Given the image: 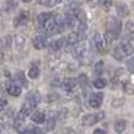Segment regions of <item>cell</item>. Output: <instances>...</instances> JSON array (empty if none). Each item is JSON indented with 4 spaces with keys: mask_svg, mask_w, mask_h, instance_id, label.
I'll list each match as a JSON object with an SVG mask.
<instances>
[{
    "mask_svg": "<svg viewBox=\"0 0 134 134\" xmlns=\"http://www.w3.org/2000/svg\"><path fill=\"white\" fill-rule=\"evenodd\" d=\"M133 51H134L133 45H131L128 41H122V42L114 50V57L117 58V60H122V58L127 57V55H131Z\"/></svg>",
    "mask_w": 134,
    "mask_h": 134,
    "instance_id": "obj_1",
    "label": "cell"
},
{
    "mask_svg": "<svg viewBox=\"0 0 134 134\" xmlns=\"http://www.w3.org/2000/svg\"><path fill=\"white\" fill-rule=\"evenodd\" d=\"M121 29H122V25H121V20L117 19V18H109L107 22V31L111 32L112 35L118 37L121 34Z\"/></svg>",
    "mask_w": 134,
    "mask_h": 134,
    "instance_id": "obj_2",
    "label": "cell"
},
{
    "mask_svg": "<svg viewBox=\"0 0 134 134\" xmlns=\"http://www.w3.org/2000/svg\"><path fill=\"white\" fill-rule=\"evenodd\" d=\"M104 117H105L104 112H99V114H87L82 118V124L83 125H93V124H96V122L104 120Z\"/></svg>",
    "mask_w": 134,
    "mask_h": 134,
    "instance_id": "obj_3",
    "label": "cell"
},
{
    "mask_svg": "<svg viewBox=\"0 0 134 134\" xmlns=\"http://www.w3.org/2000/svg\"><path fill=\"white\" fill-rule=\"evenodd\" d=\"M42 29L45 31V34H47V35H55V34L61 32V29H60V26H58V24L55 22V19H53V18H51V19L48 20L47 24L44 25Z\"/></svg>",
    "mask_w": 134,
    "mask_h": 134,
    "instance_id": "obj_4",
    "label": "cell"
},
{
    "mask_svg": "<svg viewBox=\"0 0 134 134\" xmlns=\"http://www.w3.org/2000/svg\"><path fill=\"white\" fill-rule=\"evenodd\" d=\"M38 102H40V95H38V92H32V93H29L26 96V100H25L24 107L29 108V109L32 111L34 108L38 105Z\"/></svg>",
    "mask_w": 134,
    "mask_h": 134,
    "instance_id": "obj_5",
    "label": "cell"
},
{
    "mask_svg": "<svg viewBox=\"0 0 134 134\" xmlns=\"http://www.w3.org/2000/svg\"><path fill=\"white\" fill-rule=\"evenodd\" d=\"M92 44H93L95 50H96L98 53H104L105 51L104 40H102V37H100V34H98V32L93 34V37H92Z\"/></svg>",
    "mask_w": 134,
    "mask_h": 134,
    "instance_id": "obj_6",
    "label": "cell"
},
{
    "mask_svg": "<svg viewBox=\"0 0 134 134\" xmlns=\"http://www.w3.org/2000/svg\"><path fill=\"white\" fill-rule=\"evenodd\" d=\"M28 20H29V12H26V10H22V12H19V15L15 18L13 25H15V26H20V25L26 24Z\"/></svg>",
    "mask_w": 134,
    "mask_h": 134,
    "instance_id": "obj_7",
    "label": "cell"
},
{
    "mask_svg": "<svg viewBox=\"0 0 134 134\" xmlns=\"http://www.w3.org/2000/svg\"><path fill=\"white\" fill-rule=\"evenodd\" d=\"M102 100H104V93H100V92L99 93H93L89 98V105L92 108H99L102 105Z\"/></svg>",
    "mask_w": 134,
    "mask_h": 134,
    "instance_id": "obj_8",
    "label": "cell"
},
{
    "mask_svg": "<svg viewBox=\"0 0 134 134\" xmlns=\"http://www.w3.org/2000/svg\"><path fill=\"white\" fill-rule=\"evenodd\" d=\"M76 85H77V80L76 79H71V77H67V79H64V80L61 82V87L67 92L73 91L74 87H76Z\"/></svg>",
    "mask_w": 134,
    "mask_h": 134,
    "instance_id": "obj_9",
    "label": "cell"
},
{
    "mask_svg": "<svg viewBox=\"0 0 134 134\" xmlns=\"http://www.w3.org/2000/svg\"><path fill=\"white\" fill-rule=\"evenodd\" d=\"M50 19H51V13H50V12H42V13L38 15L37 24H38V26H40V29H42V26L47 24Z\"/></svg>",
    "mask_w": 134,
    "mask_h": 134,
    "instance_id": "obj_10",
    "label": "cell"
},
{
    "mask_svg": "<svg viewBox=\"0 0 134 134\" xmlns=\"http://www.w3.org/2000/svg\"><path fill=\"white\" fill-rule=\"evenodd\" d=\"M32 44H34V47L37 48V50H42V48L47 47V40H45L42 35H38V37H35L32 40Z\"/></svg>",
    "mask_w": 134,
    "mask_h": 134,
    "instance_id": "obj_11",
    "label": "cell"
},
{
    "mask_svg": "<svg viewBox=\"0 0 134 134\" xmlns=\"http://www.w3.org/2000/svg\"><path fill=\"white\" fill-rule=\"evenodd\" d=\"M79 41H82L80 40V37H79V34L74 31V32H71L69 37H67V40H66V45L67 47H73V45H76V44H79Z\"/></svg>",
    "mask_w": 134,
    "mask_h": 134,
    "instance_id": "obj_12",
    "label": "cell"
},
{
    "mask_svg": "<svg viewBox=\"0 0 134 134\" xmlns=\"http://www.w3.org/2000/svg\"><path fill=\"white\" fill-rule=\"evenodd\" d=\"M15 80L19 83V86H24V87L28 86V82H26V77H25L24 71H16L15 73Z\"/></svg>",
    "mask_w": 134,
    "mask_h": 134,
    "instance_id": "obj_13",
    "label": "cell"
},
{
    "mask_svg": "<svg viewBox=\"0 0 134 134\" xmlns=\"http://www.w3.org/2000/svg\"><path fill=\"white\" fill-rule=\"evenodd\" d=\"M31 118H32V121L35 124H44V122H45V114H44V112H40V111L34 112Z\"/></svg>",
    "mask_w": 134,
    "mask_h": 134,
    "instance_id": "obj_14",
    "label": "cell"
},
{
    "mask_svg": "<svg viewBox=\"0 0 134 134\" xmlns=\"http://www.w3.org/2000/svg\"><path fill=\"white\" fill-rule=\"evenodd\" d=\"M125 37L127 38H134V22L128 20L125 24Z\"/></svg>",
    "mask_w": 134,
    "mask_h": 134,
    "instance_id": "obj_15",
    "label": "cell"
},
{
    "mask_svg": "<svg viewBox=\"0 0 134 134\" xmlns=\"http://www.w3.org/2000/svg\"><path fill=\"white\" fill-rule=\"evenodd\" d=\"M7 93L12 95V96H19L20 95V86H18V85H9L7 86Z\"/></svg>",
    "mask_w": 134,
    "mask_h": 134,
    "instance_id": "obj_16",
    "label": "cell"
},
{
    "mask_svg": "<svg viewBox=\"0 0 134 134\" xmlns=\"http://www.w3.org/2000/svg\"><path fill=\"white\" fill-rule=\"evenodd\" d=\"M64 40H54L50 42V50L51 51H60V48L63 47Z\"/></svg>",
    "mask_w": 134,
    "mask_h": 134,
    "instance_id": "obj_17",
    "label": "cell"
},
{
    "mask_svg": "<svg viewBox=\"0 0 134 134\" xmlns=\"http://www.w3.org/2000/svg\"><path fill=\"white\" fill-rule=\"evenodd\" d=\"M125 127H127V122L124 120H118V121H115V124H114L115 133H122L125 130Z\"/></svg>",
    "mask_w": 134,
    "mask_h": 134,
    "instance_id": "obj_18",
    "label": "cell"
},
{
    "mask_svg": "<svg viewBox=\"0 0 134 134\" xmlns=\"http://www.w3.org/2000/svg\"><path fill=\"white\" fill-rule=\"evenodd\" d=\"M28 76H29L31 79H37V77L40 76V69H38L37 64H32V66H31V69L28 70Z\"/></svg>",
    "mask_w": 134,
    "mask_h": 134,
    "instance_id": "obj_19",
    "label": "cell"
},
{
    "mask_svg": "<svg viewBox=\"0 0 134 134\" xmlns=\"http://www.w3.org/2000/svg\"><path fill=\"white\" fill-rule=\"evenodd\" d=\"M13 42H15V47H16L18 50H20V48L25 45V38L22 37V35H16V37L13 38Z\"/></svg>",
    "mask_w": 134,
    "mask_h": 134,
    "instance_id": "obj_20",
    "label": "cell"
},
{
    "mask_svg": "<svg viewBox=\"0 0 134 134\" xmlns=\"http://www.w3.org/2000/svg\"><path fill=\"white\" fill-rule=\"evenodd\" d=\"M10 45H12V37L6 35V37H3L0 40V47L2 48H9Z\"/></svg>",
    "mask_w": 134,
    "mask_h": 134,
    "instance_id": "obj_21",
    "label": "cell"
},
{
    "mask_svg": "<svg viewBox=\"0 0 134 134\" xmlns=\"http://www.w3.org/2000/svg\"><path fill=\"white\" fill-rule=\"evenodd\" d=\"M117 12H118L120 16H127L128 15V7L125 6V4L120 3V4H117Z\"/></svg>",
    "mask_w": 134,
    "mask_h": 134,
    "instance_id": "obj_22",
    "label": "cell"
},
{
    "mask_svg": "<svg viewBox=\"0 0 134 134\" xmlns=\"http://www.w3.org/2000/svg\"><path fill=\"white\" fill-rule=\"evenodd\" d=\"M89 3L91 4H100V6L104 7H109L111 6V0H89Z\"/></svg>",
    "mask_w": 134,
    "mask_h": 134,
    "instance_id": "obj_23",
    "label": "cell"
},
{
    "mask_svg": "<svg viewBox=\"0 0 134 134\" xmlns=\"http://www.w3.org/2000/svg\"><path fill=\"white\" fill-rule=\"evenodd\" d=\"M16 7H18V3L15 0H9V2H6V4H4V10H6V12H12V10H15Z\"/></svg>",
    "mask_w": 134,
    "mask_h": 134,
    "instance_id": "obj_24",
    "label": "cell"
},
{
    "mask_svg": "<svg viewBox=\"0 0 134 134\" xmlns=\"http://www.w3.org/2000/svg\"><path fill=\"white\" fill-rule=\"evenodd\" d=\"M102 71H104V61H98L93 67V73L99 76V74H102Z\"/></svg>",
    "mask_w": 134,
    "mask_h": 134,
    "instance_id": "obj_25",
    "label": "cell"
},
{
    "mask_svg": "<svg viewBox=\"0 0 134 134\" xmlns=\"http://www.w3.org/2000/svg\"><path fill=\"white\" fill-rule=\"evenodd\" d=\"M93 86L96 87V89H104V87L107 86V80H105V79H100V77H98L96 80L93 82Z\"/></svg>",
    "mask_w": 134,
    "mask_h": 134,
    "instance_id": "obj_26",
    "label": "cell"
},
{
    "mask_svg": "<svg viewBox=\"0 0 134 134\" xmlns=\"http://www.w3.org/2000/svg\"><path fill=\"white\" fill-rule=\"evenodd\" d=\"M115 38H117V37H115V35H112L111 32H108V31L105 32V42H107V45H111V44L114 42Z\"/></svg>",
    "mask_w": 134,
    "mask_h": 134,
    "instance_id": "obj_27",
    "label": "cell"
},
{
    "mask_svg": "<svg viewBox=\"0 0 134 134\" xmlns=\"http://www.w3.org/2000/svg\"><path fill=\"white\" fill-rule=\"evenodd\" d=\"M127 70L130 71V73H134V57H131L127 60Z\"/></svg>",
    "mask_w": 134,
    "mask_h": 134,
    "instance_id": "obj_28",
    "label": "cell"
},
{
    "mask_svg": "<svg viewBox=\"0 0 134 134\" xmlns=\"http://www.w3.org/2000/svg\"><path fill=\"white\" fill-rule=\"evenodd\" d=\"M41 4H44V6H48V7H51V6H54V4L57 3L55 0H38Z\"/></svg>",
    "mask_w": 134,
    "mask_h": 134,
    "instance_id": "obj_29",
    "label": "cell"
},
{
    "mask_svg": "<svg viewBox=\"0 0 134 134\" xmlns=\"http://www.w3.org/2000/svg\"><path fill=\"white\" fill-rule=\"evenodd\" d=\"M77 82H79L82 86H86V85H87V77H86V74H80V76L77 77Z\"/></svg>",
    "mask_w": 134,
    "mask_h": 134,
    "instance_id": "obj_30",
    "label": "cell"
},
{
    "mask_svg": "<svg viewBox=\"0 0 134 134\" xmlns=\"http://www.w3.org/2000/svg\"><path fill=\"white\" fill-rule=\"evenodd\" d=\"M6 105H7V100L4 99V98H2V99H0V111H3L4 108H6Z\"/></svg>",
    "mask_w": 134,
    "mask_h": 134,
    "instance_id": "obj_31",
    "label": "cell"
},
{
    "mask_svg": "<svg viewBox=\"0 0 134 134\" xmlns=\"http://www.w3.org/2000/svg\"><path fill=\"white\" fill-rule=\"evenodd\" d=\"M66 115H67V109H66V108H63V109L58 112V117H60V118H66Z\"/></svg>",
    "mask_w": 134,
    "mask_h": 134,
    "instance_id": "obj_32",
    "label": "cell"
},
{
    "mask_svg": "<svg viewBox=\"0 0 134 134\" xmlns=\"http://www.w3.org/2000/svg\"><path fill=\"white\" fill-rule=\"evenodd\" d=\"M53 127H54V120H50L48 121V124H47V130H51Z\"/></svg>",
    "mask_w": 134,
    "mask_h": 134,
    "instance_id": "obj_33",
    "label": "cell"
},
{
    "mask_svg": "<svg viewBox=\"0 0 134 134\" xmlns=\"http://www.w3.org/2000/svg\"><path fill=\"white\" fill-rule=\"evenodd\" d=\"M93 134H104V130H99V128H98V130L93 131Z\"/></svg>",
    "mask_w": 134,
    "mask_h": 134,
    "instance_id": "obj_34",
    "label": "cell"
},
{
    "mask_svg": "<svg viewBox=\"0 0 134 134\" xmlns=\"http://www.w3.org/2000/svg\"><path fill=\"white\" fill-rule=\"evenodd\" d=\"M64 134H76L73 130H64Z\"/></svg>",
    "mask_w": 134,
    "mask_h": 134,
    "instance_id": "obj_35",
    "label": "cell"
},
{
    "mask_svg": "<svg viewBox=\"0 0 134 134\" xmlns=\"http://www.w3.org/2000/svg\"><path fill=\"white\" fill-rule=\"evenodd\" d=\"M22 2H25V3H29V2H32V0H22Z\"/></svg>",
    "mask_w": 134,
    "mask_h": 134,
    "instance_id": "obj_36",
    "label": "cell"
},
{
    "mask_svg": "<svg viewBox=\"0 0 134 134\" xmlns=\"http://www.w3.org/2000/svg\"><path fill=\"white\" fill-rule=\"evenodd\" d=\"M55 2H57V3H60V2H63V0H55Z\"/></svg>",
    "mask_w": 134,
    "mask_h": 134,
    "instance_id": "obj_37",
    "label": "cell"
}]
</instances>
